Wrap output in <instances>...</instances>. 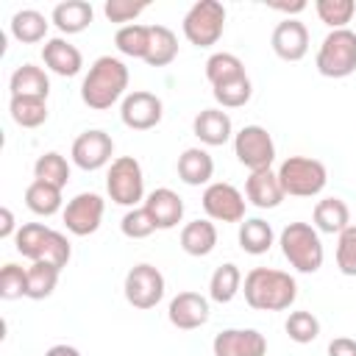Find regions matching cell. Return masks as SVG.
<instances>
[{
    "mask_svg": "<svg viewBox=\"0 0 356 356\" xmlns=\"http://www.w3.org/2000/svg\"><path fill=\"white\" fill-rule=\"evenodd\" d=\"M203 211L209 214V220L217 222H242L245 220V195L225 181H214L203 189Z\"/></svg>",
    "mask_w": 356,
    "mask_h": 356,
    "instance_id": "10",
    "label": "cell"
},
{
    "mask_svg": "<svg viewBox=\"0 0 356 356\" xmlns=\"http://www.w3.org/2000/svg\"><path fill=\"white\" fill-rule=\"evenodd\" d=\"M106 192L117 206L136 209L139 200H145V172L142 164L134 156H120L111 161L106 175Z\"/></svg>",
    "mask_w": 356,
    "mask_h": 356,
    "instance_id": "7",
    "label": "cell"
},
{
    "mask_svg": "<svg viewBox=\"0 0 356 356\" xmlns=\"http://www.w3.org/2000/svg\"><path fill=\"white\" fill-rule=\"evenodd\" d=\"M217 248V228L211 220H192L181 228V250L189 256H209Z\"/></svg>",
    "mask_w": 356,
    "mask_h": 356,
    "instance_id": "25",
    "label": "cell"
},
{
    "mask_svg": "<svg viewBox=\"0 0 356 356\" xmlns=\"http://www.w3.org/2000/svg\"><path fill=\"white\" fill-rule=\"evenodd\" d=\"M239 289H242V273L234 261L220 264L209 278V298L214 303H231Z\"/></svg>",
    "mask_w": 356,
    "mask_h": 356,
    "instance_id": "29",
    "label": "cell"
},
{
    "mask_svg": "<svg viewBox=\"0 0 356 356\" xmlns=\"http://www.w3.org/2000/svg\"><path fill=\"white\" fill-rule=\"evenodd\" d=\"M47 234H50V228H47L44 222H25V225H19V228H17V236H14L17 253H22V256L31 259V261H39Z\"/></svg>",
    "mask_w": 356,
    "mask_h": 356,
    "instance_id": "36",
    "label": "cell"
},
{
    "mask_svg": "<svg viewBox=\"0 0 356 356\" xmlns=\"http://www.w3.org/2000/svg\"><path fill=\"white\" fill-rule=\"evenodd\" d=\"M164 117V103L161 97H156L153 92H145V89H134L122 97V106H120V120L125 128L131 131H150L161 122Z\"/></svg>",
    "mask_w": 356,
    "mask_h": 356,
    "instance_id": "11",
    "label": "cell"
},
{
    "mask_svg": "<svg viewBox=\"0 0 356 356\" xmlns=\"http://www.w3.org/2000/svg\"><path fill=\"white\" fill-rule=\"evenodd\" d=\"M273 239H275V234H273V225L267 220L250 217V220L239 222V248L245 253L261 256V253H267L273 248Z\"/></svg>",
    "mask_w": 356,
    "mask_h": 356,
    "instance_id": "26",
    "label": "cell"
},
{
    "mask_svg": "<svg viewBox=\"0 0 356 356\" xmlns=\"http://www.w3.org/2000/svg\"><path fill=\"white\" fill-rule=\"evenodd\" d=\"M284 328H286V337L298 345H309L320 337V320L312 312H289Z\"/></svg>",
    "mask_w": 356,
    "mask_h": 356,
    "instance_id": "38",
    "label": "cell"
},
{
    "mask_svg": "<svg viewBox=\"0 0 356 356\" xmlns=\"http://www.w3.org/2000/svg\"><path fill=\"white\" fill-rule=\"evenodd\" d=\"M125 300L134 306V309H153L159 306V300L164 298V275L159 267L142 261V264H134L125 275Z\"/></svg>",
    "mask_w": 356,
    "mask_h": 356,
    "instance_id": "9",
    "label": "cell"
},
{
    "mask_svg": "<svg viewBox=\"0 0 356 356\" xmlns=\"http://www.w3.org/2000/svg\"><path fill=\"white\" fill-rule=\"evenodd\" d=\"M11 36L17 39V42H22V44H36V42H42L44 36H47V19H44V14L42 11H36V8H22V11H17L14 17H11Z\"/></svg>",
    "mask_w": 356,
    "mask_h": 356,
    "instance_id": "27",
    "label": "cell"
},
{
    "mask_svg": "<svg viewBox=\"0 0 356 356\" xmlns=\"http://www.w3.org/2000/svg\"><path fill=\"white\" fill-rule=\"evenodd\" d=\"M8 236H17V231H14V214H11L8 206H3L0 209V239H8Z\"/></svg>",
    "mask_w": 356,
    "mask_h": 356,
    "instance_id": "46",
    "label": "cell"
},
{
    "mask_svg": "<svg viewBox=\"0 0 356 356\" xmlns=\"http://www.w3.org/2000/svg\"><path fill=\"white\" fill-rule=\"evenodd\" d=\"M314 11L323 25H328L331 31H339V28H348V22L353 19L356 3L353 0H317Z\"/></svg>",
    "mask_w": 356,
    "mask_h": 356,
    "instance_id": "37",
    "label": "cell"
},
{
    "mask_svg": "<svg viewBox=\"0 0 356 356\" xmlns=\"http://www.w3.org/2000/svg\"><path fill=\"white\" fill-rule=\"evenodd\" d=\"M92 17H95L92 3H86V0H64V3H58V6L53 8L50 22H53L61 33L70 36V33L86 31L89 22H92Z\"/></svg>",
    "mask_w": 356,
    "mask_h": 356,
    "instance_id": "21",
    "label": "cell"
},
{
    "mask_svg": "<svg viewBox=\"0 0 356 356\" xmlns=\"http://www.w3.org/2000/svg\"><path fill=\"white\" fill-rule=\"evenodd\" d=\"M270 44L281 61H300L309 53V28L295 17H286L273 28Z\"/></svg>",
    "mask_w": 356,
    "mask_h": 356,
    "instance_id": "15",
    "label": "cell"
},
{
    "mask_svg": "<svg viewBox=\"0 0 356 356\" xmlns=\"http://www.w3.org/2000/svg\"><path fill=\"white\" fill-rule=\"evenodd\" d=\"M234 156L242 167L250 172L270 170L275 161V142L267 128L261 125H245L239 134H234Z\"/></svg>",
    "mask_w": 356,
    "mask_h": 356,
    "instance_id": "8",
    "label": "cell"
},
{
    "mask_svg": "<svg viewBox=\"0 0 356 356\" xmlns=\"http://www.w3.org/2000/svg\"><path fill=\"white\" fill-rule=\"evenodd\" d=\"M312 220H314L317 231L339 236L350 225V209H348V203L342 197H323V200H317Z\"/></svg>",
    "mask_w": 356,
    "mask_h": 356,
    "instance_id": "24",
    "label": "cell"
},
{
    "mask_svg": "<svg viewBox=\"0 0 356 356\" xmlns=\"http://www.w3.org/2000/svg\"><path fill=\"white\" fill-rule=\"evenodd\" d=\"M214 356H267V339L256 328H225L211 342Z\"/></svg>",
    "mask_w": 356,
    "mask_h": 356,
    "instance_id": "14",
    "label": "cell"
},
{
    "mask_svg": "<svg viewBox=\"0 0 356 356\" xmlns=\"http://www.w3.org/2000/svg\"><path fill=\"white\" fill-rule=\"evenodd\" d=\"M44 356H81V353L72 345H53V348L44 350Z\"/></svg>",
    "mask_w": 356,
    "mask_h": 356,
    "instance_id": "48",
    "label": "cell"
},
{
    "mask_svg": "<svg viewBox=\"0 0 356 356\" xmlns=\"http://www.w3.org/2000/svg\"><path fill=\"white\" fill-rule=\"evenodd\" d=\"M128 78V67L117 56H100L92 61L81 83V100L95 111H106L125 95Z\"/></svg>",
    "mask_w": 356,
    "mask_h": 356,
    "instance_id": "2",
    "label": "cell"
},
{
    "mask_svg": "<svg viewBox=\"0 0 356 356\" xmlns=\"http://www.w3.org/2000/svg\"><path fill=\"white\" fill-rule=\"evenodd\" d=\"M211 95H214V100H217L222 108H239V106H245V103L250 100L253 83H250L248 75H242V78H236V81H228V83L214 86Z\"/></svg>",
    "mask_w": 356,
    "mask_h": 356,
    "instance_id": "39",
    "label": "cell"
},
{
    "mask_svg": "<svg viewBox=\"0 0 356 356\" xmlns=\"http://www.w3.org/2000/svg\"><path fill=\"white\" fill-rule=\"evenodd\" d=\"M114 44H117V50L122 56L145 58L147 47H150V25H139V22L120 25L117 33H114Z\"/></svg>",
    "mask_w": 356,
    "mask_h": 356,
    "instance_id": "31",
    "label": "cell"
},
{
    "mask_svg": "<svg viewBox=\"0 0 356 356\" xmlns=\"http://www.w3.org/2000/svg\"><path fill=\"white\" fill-rule=\"evenodd\" d=\"M25 206L39 217H53L61 209V189L47 181L33 178L25 189Z\"/></svg>",
    "mask_w": 356,
    "mask_h": 356,
    "instance_id": "28",
    "label": "cell"
},
{
    "mask_svg": "<svg viewBox=\"0 0 356 356\" xmlns=\"http://www.w3.org/2000/svg\"><path fill=\"white\" fill-rule=\"evenodd\" d=\"M33 178L47 181V184L64 189L67 181H70V161H67L61 153L47 150V153H42V156L36 159V164H33Z\"/></svg>",
    "mask_w": 356,
    "mask_h": 356,
    "instance_id": "34",
    "label": "cell"
},
{
    "mask_svg": "<svg viewBox=\"0 0 356 356\" xmlns=\"http://www.w3.org/2000/svg\"><path fill=\"white\" fill-rule=\"evenodd\" d=\"M214 175V159L209 156V150L203 147H186L178 156V178L189 186H200L209 184Z\"/></svg>",
    "mask_w": 356,
    "mask_h": 356,
    "instance_id": "23",
    "label": "cell"
},
{
    "mask_svg": "<svg viewBox=\"0 0 356 356\" xmlns=\"http://www.w3.org/2000/svg\"><path fill=\"white\" fill-rule=\"evenodd\" d=\"M28 295V267L19 264H3L0 270V298L3 300H17Z\"/></svg>",
    "mask_w": 356,
    "mask_h": 356,
    "instance_id": "40",
    "label": "cell"
},
{
    "mask_svg": "<svg viewBox=\"0 0 356 356\" xmlns=\"http://www.w3.org/2000/svg\"><path fill=\"white\" fill-rule=\"evenodd\" d=\"M103 211H106V203L97 192H81L64 206V225L75 236H89L100 228Z\"/></svg>",
    "mask_w": 356,
    "mask_h": 356,
    "instance_id": "12",
    "label": "cell"
},
{
    "mask_svg": "<svg viewBox=\"0 0 356 356\" xmlns=\"http://www.w3.org/2000/svg\"><path fill=\"white\" fill-rule=\"evenodd\" d=\"M242 75H248V72H245V64H242V58L234 56V53H211V56L206 58V78H209L211 86L236 81V78H242Z\"/></svg>",
    "mask_w": 356,
    "mask_h": 356,
    "instance_id": "33",
    "label": "cell"
},
{
    "mask_svg": "<svg viewBox=\"0 0 356 356\" xmlns=\"http://www.w3.org/2000/svg\"><path fill=\"white\" fill-rule=\"evenodd\" d=\"M284 259L298 270V273H317L323 267L325 250L320 242V231L309 222H289L281 236H278Z\"/></svg>",
    "mask_w": 356,
    "mask_h": 356,
    "instance_id": "3",
    "label": "cell"
},
{
    "mask_svg": "<svg viewBox=\"0 0 356 356\" xmlns=\"http://www.w3.org/2000/svg\"><path fill=\"white\" fill-rule=\"evenodd\" d=\"M184 36L195 47H211L225 31V6L220 0H197L184 14Z\"/></svg>",
    "mask_w": 356,
    "mask_h": 356,
    "instance_id": "6",
    "label": "cell"
},
{
    "mask_svg": "<svg viewBox=\"0 0 356 356\" xmlns=\"http://www.w3.org/2000/svg\"><path fill=\"white\" fill-rule=\"evenodd\" d=\"M120 228H122V234H125L128 239H145V236H150L153 231H159L145 206L128 209L125 217H122V222H120Z\"/></svg>",
    "mask_w": 356,
    "mask_h": 356,
    "instance_id": "42",
    "label": "cell"
},
{
    "mask_svg": "<svg viewBox=\"0 0 356 356\" xmlns=\"http://www.w3.org/2000/svg\"><path fill=\"white\" fill-rule=\"evenodd\" d=\"M328 356H356V339L337 337L328 342Z\"/></svg>",
    "mask_w": 356,
    "mask_h": 356,
    "instance_id": "45",
    "label": "cell"
},
{
    "mask_svg": "<svg viewBox=\"0 0 356 356\" xmlns=\"http://www.w3.org/2000/svg\"><path fill=\"white\" fill-rule=\"evenodd\" d=\"M245 300L256 312H284L298 298V281L273 267H253L245 275Z\"/></svg>",
    "mask_w": 356,
    "mask_h": 356,
    "instance_id": "1",
    "label": "cell"
},
{
    "mask_svg": "<svg viewBox=\"0 0 356 356\" xmlns=\"http://www.w3.org/2000/svg\"><path fill=\"white\" fill-rule=\"evenodd\" d=\"M8 89H11V97L22 95V97H44L50 95V78L42 67L36 64H22L11 72L8 78Z\"/></svg>",
    "mask_w": 356,
    "mask_h": 356,
    "instance_id": "22",
    "label": "cell"
},
{
    "mask_svg": "<svg viewBox=\"0 0 356 356\" xmlns=\"http://www.w3.org/2000/svg\"><path fill=\"white\" fill-rule=\"evenodd\" d=\"M178 56V36L167 25H150V47L145 61L150 67H167Z\"/></svg>",
    "mask_w": 356,
    "mask_h": 356,
    "instance_id": "30",
    "label": "cell"
},
{
    "mask_svg": "<svg viewBox=\"0 0 356 356\" xmlns=\"http://www.w3.org/2000/svg\"><path fill=\"white\" fill-rule=\"evenodd\" d=\"M337 267L342 275H356V225L353 222L337 239Z\"/></svg>",
    "mask_w": 356,
    "mask_h": 356,
    "instance_id": "43",
    "label": "cell"
},
{
    "mask_svg": "<svg viewBox=\"0 0 356 356\" xmlns=\"http://www.w3.org/2000/svg\"><path fill=\"white\" fill-rule=\"evenodd\" d=\"M142 206L147 209V214L153 217V222H156L159 231H170V228H175V225L184 220V200H181L178 192H172V189H167V186L153 189V192L145 197Z\"/></svg>",
    "mask_w": 356,
    "mask_h": 356,
    "instance_id": "18",
    "label": "cell"
},
{
    "mask_svg": "<svg viewBox=\"0 0 356 356\" xmlns=\"http://www.w3.org/2000/svg\"><path fill=\"white\" fill-rule=\"evenodd\" d=\"M58 273L53 264H44V261H31L28 267V295L31 300H44L53 295L56 284H58Z\"/></svg>",
    "mask_w": 356,
    "mask_h": 356,
    "instance_id": "35",
    "label": "cell"
},
{
    "mask_svg": "<svg viewBox=\"0 0 356 356\" xmlns=\"http://www.w3.org/2000/svg\"><path fill=\"white\" fill-rule=\"evenodd\" d=\"M42 61H44V67H47L50 72H56V75H61V78H72V75H78L81 67H83L81 50H78L72 42H67L64 36H53V39H47V42L42 44Z\"/></svg>",
    "mask_w": 356,
    "mask_h": 356,
    "instance_id": "17",
    "label": "cell"
},
{
    "mask_svg": "<svg viewBox=\"0 0 356 356\" xmlns=\"http://www.w3.org/2000/svg\"><path fill=\"white\" fill-rule=\"evenodd\" d=\"M270 8L284 11V14H300V11L306 8V3H303V0H295V3H270Z\"/></svg>",
    "mask_w": 356,
    "mask_h": 356,
    "instance_id": "47",
    "label": "cell"
},
{
    "mask_svg": "<svg viewBox=\"0 0 356 356\" xmlns=\"http://www.w3.org/2000/svg\"><path fill=\"white\" fill-rule=\"evenodd\" d=\"M245 197L256 209H275V206H281V200L286 195H284V186L278 181V172H273V167H270V170H256V172L248 175Z\"/></svg>",
    "mask_w": 356,
    "mask_h": 356,
    "instance_id": "19",
    "label": "cell"
},
{
    "mask_svg": "<svg viewBox=\"0 0 356 356\" xmlns=\"http://www.w3.org/2000/svg\"><path fill=\"white\" fill-rule=\"evenodd\" d=\"M192 131L203 145L217 147V145H225L234 136V122H231L228 111H222V108H203L192 120Z\"/></svg>",
    "mask_w": 356,
    "mask_h": 356,
    "instance_id": "20",
    "label": "cell"
},
{
    "mask_svg": "<svg viewBox=\"0 0 356 356\" xmlns=\"http://www.w3.org/2000/svg\"><path fill=\"white\" fill-rule=\"evenodd\" d=\"M70 156H72V164L75 167H81L86 172H95V170H100V167H106L111 161V156H114V139L106 131H100V128L83 131L81 136H75Z\"/></svg>",
    "mask_w": 356,
    "mask_h": 356,
    "instance_id": "13",
    "label": "cell"
},
{
    "mask_svg": "<svg viewBox=\"0 0 356 356\" xmlns=\"http://www.w3.org/2000/svg\"><path fill=\"white\" fill-rule=\"evenodd\" d=\"M147 8V3H131V0H106L103 14L108 22H125L131 25L142 11Z\"/></svg>",
    "mask_w": 356,
    "mask_h": 356,
    "instance_id": "44",
    "label": "cell"
},
{
    "mask_svg": "<svg viewBox=\"0 0 356 356\" xmlns=\"http://www.w3.org/2000/svg\"><path fill=\"white\" fill-rule=\"evenodd\" d=\"M275 172L284 186V195H292V197H314L328 184L325 164L312 156H289L281 161Z\"/></svg>",
    "mask_w": 356,
    "mask_h": 356,
    "instance_id": "4",
    "label": "cell"
},
{
    "mask_svg": "<svg viewBox=\"0 0 356 356\" xmlns=\"http://www.w3.org/2000/svg\"><path fill=\"white\" fill-rule=\"evenodd\" d=\"M8 111H11V120L19 128H39L47 120V100L17 95V97L8 100Z\"/></svg>",
    "mask_w": 356,
    "mask_h": 356,
    "instance_id": "32",
    "label": "cell"
},
{
    "mask_svg": "<svg viewBox=\"0 0 356 356\" xmlns=\"http://www.w3.org/2000/svg\"><path fill=\"white\" fill-rule=\"evenodd\" d=\"M70 259H72L70 239H67L64 234H58V231H53V228H50V234H47V239H44V248H42L39 261L53 264L56 270H64V267L70 264Z\"/></svg>",
    "mask_w": 356,
    "mask_h": 356,
    "instance_id": "41",
    "label": "cell"
},
{
    "mask_svg": "<svg viewBox=\"0 0 356 356\" xmlns=\"http://www.w3.org/2000/svg\"><path fill=\"white\" fill-rule=\"evenodd\" d=\"M167 317L175 328L195 331V328L206 325V320H209V298H203L200 292H178L170 300Z\"/></svg>",
    "mask_w": 356,
    "mask_h": 356,
    "instance_id": "16",
    "label": "cell"
},
{
    "mask_svg": "<svg viewBox=\"0 0 356 356\" xmlns=\"http://www.w3.org/2000/svg\"><path fill=\"white\" fill-rule=\"evenodd\" d=\"M317 72L325 78H348L356 72V31H331L317 50Z\"/></svg>",
    "mask_w": 356,
    "mask_h": 356,
    "instance_id": "5",
    "label": "cell"
}]
</instances>
